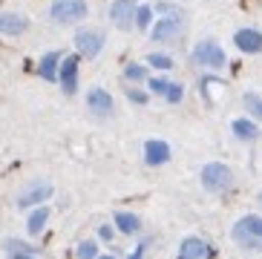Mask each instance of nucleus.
Masks as SVG:
<instances>
[{
	"instance_id": "5",
	"label": "nucleus",
	"mask_w": 262,
	"mask_h": 259,
	"mask_svg": "<svg viewBox=\"0 0 262 259\" xmlns=\"http://www.w3.org/2000/svg\"><path fill=\"white\" fill-rule=\"evenodd\" d=\"M52 193H55V187L47 179H35V182H29L24 190L17 193V207L29 210V207H35V205H47L49 199H52Z\"/></svg>"
},
{
	"instance_id": "11",
	"label": "nucleus",
	"mask_w": 262,
	"mask_h": 259,
	"mask_svg": "<svg viewBox=\"0 0 262 259\" xmlns=\"http://www.w3.org/2000/svg\"><path fill=\"white\" fill-rule=\"evenodd\" d=\"M136 0H113L110 3V20L116 23L118 29H133V20H136Z\"/></svg>"
},
{
	"instance_id": "21",
	"label": "nucleus",
	"mask_w": 262,
	"mask_h": 259,
	"mask_svg": "<svg viewBox=\"0 0 262 259\" xmlns=\"http://www.w3.org/2000/svg\"><path fill=\"white\" fill-rule=\"evenodd\" d=\"M124 81H130V84H144L147 78H150V72H147L144 63H124Z\"/></svg>"
},
{
	"instance_id": "16",
	"label": "nucleus",
	"mask_w": 262,
	"mask_h": 259,
	"mask_svg": "<svg viewBox=\"0 0 262 259\" xmlns=\"http://www.w3.org/2000/svg\"><path fill=\"white\" fill-rule=\"evenodd\" d=\"M3 253H6L9 259H29V256H38L40 253V248L38 245H32V242H26V239H17V236H9V239H3Z\"/></svg>"
},
{
	"instance_id": "19",
	"label": "nucleus",
	"mask_w": 262,
	"mask_h": 259,
	"mask_svg": "<svg viewBox=\"0 0 262 259\" xmlns=\"http://www.w3.org/2000/svg\"><path fill=\"white\" fill-rule=\"evenodd\" d=\"M113 225H116V230L124 233V236H136L141 230V219H139V213H133V210H116V213H113Z\"/></svg>"
},
{
	"instance_id": "20",
	"label": "nucleus",
	"mask_w": 262,
	"mask_h": 259,
	"mask_svg": "<svg viewBox=\"0 0 262 259\" xmlns=\"http://www.w3.org/2000/svg\"><path fill=\"white\" fill-rule=\"evenodd\" d=\"M231 133L239 138V141H256V138H259V127H256L254 118H233Z\"/></svg>"
},
{
	"instance_id": "26",
	"label": "nucleus",
	"mask_w": 262,
	"mask_h": 259,
	"mask_svg": "<svg viewBox=\"0 0 262 259\" xmlns=\"http://www.w3.org/2000/svg\"><path fill=\"white\" fill-rule=\"evenodd\" d=\"M127 98H130V104H136V107H144L147 101H150V95H147L144 90H127Z\"/></svg>"
},
{
	"instance_id": "15",
	"label": "nucleus",
	"mask_w": 262,
	"mask_h": 259,
	"mask_svg": "<svg viewBox=\"0 0 262 259\" xmlns=\"http://www.w3.org/2000/svg\"><path fill=\"white\" fill-rule=\"evenodd\" d=\"M29 29V17L20 12H0V35L6 38H20Z\"/></svg>"
},
{
	"instance_id": "3",
	"label": "nucleus",
	"mask_w": 262,
	"mask_h": 259,
	"mask_svg": "<svg viewBox=\"0 0 262 259\" xmlns=\"http://www.w3.org/2000/svg\"><path fill=\"white\" fill-rule=\"evenodd\" d=\"M233 184V170L225 161H208L202 167V187L210 193H225Z\"/></svg>"
},
{
	"instance_id": "9",
	"label": "nucleus",
	"mask_w": 262,
	"mask_h": 259,
	"mask_svg": "<svg viewBox=\"0 0 262 259\" xmlns=\"http://www.w3.org/2000/svg\"><path fill=\"white\" fill-rule=\"evenodd\" d=\"M147 90L156 92V95H162L167 104H182V98H185V87L179 84V81H167V78H147L144 81Z\"/></svg>"
},
{
	"instance_id": "7",
	"label": "nucleus",
	"mask_w": 262,
	"mask_h": 259,
	"mask_svg": "<svg viewBox=\"0 0 262 259\" xmlns=\"http://www.w3.org/2000/svg\"><path fill=\"white\" fill-rule=\"evenodd\" d=\"M86 110L95 115V118H110V115L116 113V101L110 95V90L104 87H93V90L86 92Z\"/></svg>"
},
{
	"instance_id": "2",
	"label": "nucleus",
	"mask_w": 262,
	"mask_h": 259,
	"mask_svg": "<svg viewBox=\"0 0 262 259\" xmlns=\"http://www.w3.org/2000/svg\"><path fill=\"white\" fill-rule=\"evenodd\" d=\"M231 236H233V242L248 248V251L262 248V216H242V219L233 225Z\"/></svg>"
},
{
	"instance_id": "28",
	"label": "nucleus",
	"mask_w": 262,
	"mask_h": 259,
	"mask_svg": "<svg viewBox=\"0 0 262 259\" xmlns=\"http://www.w3.org/2000/svg\"><path fill=\"white\" fill-rule=\"evenodd\" d=\"M156 9H159L162 15H182V12H179V6H176V3H156Z\"/></svg>"
},
{
	"instance_id": "4",
	"label": "nucleus",
	"mask_w": 262,
	"mask_h": 259,
	"mask_svg": "<svg viewBox=\"0 0 262 259\" xmlns=\"http://www.w3.org/2000/svg\"><path fill=\"white\" fill-rule=\"evenodd\" d=\"M190 58H193V63L208 67V69H222L228 63V55H225V49L216 40H199V44L193 46Z\"/></svg>"
},
{
	"instance_id": "25",
	"label": "nucleus",
	"mask_w": 262,
	"mask_h": 259,
	"mask_svg": "<svg viewBox=\"0 0 262 259\" xmlns=\"http://www.w3.org/2000/svg\"><path fill=\"white\" fill-rule=\"evenodd\" d=\"M75 256L78 259H95L98 256V242L95 239H84V242L75 245Z\"/></svg>"
},
{
	"instance_id": "22",
	"label": "nucleus",
	"mask_w": 262,
	"mask_h": 259,
	"mask_svg": "<svg viewBox=\"0 0 262 259\" xmlns=\"http://www.w3.org/2000/svg\"><path fill=\"white\" fill-rule=\"evenodd\" d=\"M173 63H176V61H173L167 52H150V55H147V67L159 69V72H170Z\"/></svg>"
},
{
	"instance_id": "27",
	"label": "nucleus",
	"mask_w": 262,
	"mask_h": 259,
	"mask_svg": "<svg viewBox=\"0 0 262 259\" xmlns=\"http://www.w3.org/2000/svg\"><path fill=\"white\" fill-rule=\"evenodd\" d=\"M98 239H101V242H113V239H116V225H101V228H98Z\"/></svg>"
},
{
	"instance_id": "8",
	"label": "nucleus",
	"mask_w": 262,
	"mask_h": 259,
	"mask_svg": "<svg viewBox=\"0 0 262 259\" xmlns=\"http://www.w3.org/2000/svg\"><path fill=\"white\" fill-rule=\"evenodd\" d=\"M78 75H81V61H78V55L63 58L61 67H58V87L63 90V95H75L78 92Z\"/></svg>"
},
{
	"instance_id": "13",
	"label": "nucleus",
	"mask_w": 262,
	"mask_h": 259,
	"mask_svg": "<svg viewBox=\"0 0 262 259\" xmlns=\"http://www.w3.org/2000/svg\"><path fill=\"white\" fill-rule=\"evenodd\" d=\"M213 253H216L213 245H208L199 236H185L182 245H179V259H205V256H213Z\"/></svg>"
},
{
	"instance_id": "18",
	"label": "nucleus",
	"mask_w": 262,
	"mask_h": 259,
	"mask_svg": "<svg viewBox=\"0 0 262 259\" xmlns=\"http://www.w3.org/2000/svg\"><path fill=\"white\" fill-rule=\"evenodd\" d=\"M63 61V55L58 52V49H49V52L40 55V61H38V75L43 78V81H58V67H61Z\"/></svg>"
},
{
	"instance_id": "6",
	"label": "nucleus",
	"mask_w": 262,
	"mask_h": 259,
	"mask_svg": "<svg viewBox=\"0 0 262 259\" xmlns=\"http://www.w3.org/2000/svg\"><path fill=\"white\" fill-rule=\"evenodd\" d=\"M72 44H75L78 55L81 58H98L101 49H104V44H107V35L101 29H78L75 38H72Z\"/></svg>"
},
{
	"instance_id": "10",
	"label": "nucleus",
	"mask_w": 262,
	"mask_h": 259,
	"mask_svg": "<svg viewBox=\"0 0 262 259\" xmlns=\"http://www.w3.org/2000/svg\"><path fill=\"white\" fill-rule=\"evenodd\" d=\"M150 38L159 40V44H164V40H176L179 35H182V29H185V17L182 15H164L162 20L156 23V26H150Z\"/></svg>"
},
{
	"instance_id": "29",
	"label": "nucleus",
	"mask_w": 262,
	"mask_h": 259,
	"mask_svg": "<svg viewBox=\"0 0 262 259\" xmlns=\"http://www.w3.org/2000/svg\"><path fill=\"white\" fill-rule=\"evenodd\" d=\"M144 251H147V242H141V245H136V248H133V253H130V256H141Z\"/></svg>"
},
{
	"instance_id": "24",
	"label": "nucleus",
	"mask_w": 262,
	"mask_h": 259,
	"mask_svg": "<svg viewBox=\"0 0 262 259\" xmlns=\"http://www.w3.org/2000/svg\"><path fill=\"white\" fill-rule=\"evenodd\" d=\"M242 104H245V110L251 113L254 121H262V98L256 92H245V95H242Z\"/></svg>"
},
{
	"instance_id": "30",
	"label": "nucleus",
	"mask_w": 262,
	"mask_h": 259,
	"mask_svg": "<svg viewBox=\"0 0 262 259\" xmlns=\"http://www.w3.org/2000/svg\"><path fill=\"white\" fill-rule=\"evenodd\" d=\"M259 202H262V193H259Z\"/></svg>"
},
{
	"instance_id": "17",
	"label": "nucleus",
	"mask_w": 262,
	"mask_h": 259,
	"mask_svg": "<svg viewBox=\"0 0 262 259\" xmlns=\"http://www.w3.org/2000/svg\"><path fill=\"white\" fill-rule=\"evenodd\" d=\"M49 216H52V210H49L47 205L29 207V213H26V233H29V236H40L49 225Z\"/></svg>"
},
{
	"instance_id": "12",
	"label": "nucleus",
	"mask_w": 262,
	"mask_h": 259,
	"mask_svg": "<svg viewBox=\"0 0 262 259\" xmlns=\"http://www.w3.org/2000/svg\"><path fill=\"white\" fill-rule=\"evenodd\" d=\"M233 44H236L239 52L259 55V52H262V32L254 29V26H242V29L233 35Z\"/></svg>"
},
{
	"instance_id": "14",
	"label": "nucleus",
	"mask_w": 262,
	"mask_h": 259,
	"mask_svg": "<svg viewBox=\"0 0 262 259\" xmlns=\"http://www.w3.org/2000/svg\"><path fill=\"white\" fill-rule=\"evenodd\" d=\"M144 161L147 167H162L170 161V144L162 138H147L144 141Z\"/></svg>"
},
{
	"instance_id": "23",
	"label": "nucleus",
	"mask_w": 262,
	"mask_h": 259,
	"mask_svg": "<svg viewBox=\"0 0 262 259\" xmlns=\"http://www.w3.org/2000/svg\"><path fill=\"white\" fill-rule=\"evenodd\" d=\"M153 6H136V20H133V26L141 32H147L150 26H153Z\"/></svg>"
},
{
	"instance_id": "1",
	"label": "nucleus",
	"mask_w": 262,
	"mask_h": 259,
	"mask_svg": "<svg viewBox=\"0 0 262 259\" xmlns=\"http://www.w3.org/2000/svg\"><path fill=\"white\" fill-rule=\"evenodd\" d=\"M47 15L58 26H75V23L86 20L90 6H86V0H52L47 9Z\"/></svg>"
}]
</instances>
